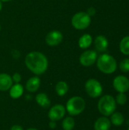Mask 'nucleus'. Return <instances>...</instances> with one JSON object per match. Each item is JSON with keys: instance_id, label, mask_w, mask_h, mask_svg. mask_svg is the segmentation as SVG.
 Wrapping results in <instances>:
<instances>
[{"instance_id": "27", "label": "nucleus", "mask_w": 129, "mask_h": 130, "mask_svg": "<svg viewBox=\"0 0 129 130\" xmlns=\"http://www.w3.org/2000/svg\"><path fill=\"white\" fill-rule=\"evenodd\" d=\"M49 128H51V129H55V128L56 127V122H55V121H51V122L49 123Z\"/></svg>"}, {"instance_id": "14", "label": "nucleus", "mask_w": 129, "mask_h": 130, "mask_svg": "<svg viewBox=\"0 0 129 130\" xmlns=\"http://www.w3.org/2000/svg\"><path fill=\"white\" fill-rule=\"evenodd\" d=\"M40 85V79L35 76L30 78L26 83V89L30 92H35L36 91Z\"/></svg>"}, {"instance_id": "5", "label": "nucleus", "mask_w": 129, "mask_h": 130, "mask_svg": "<svg viewBox=\"0 0 129 130\" xmlns=\"http://www.w3.org/2000/svg\"><path fill=\"white\" fill-rule=\"evenodd\" d=\"M91 23L90 17L87 12L80 11L76 13L71 18L72 26L78 30H84L87 28Z\"/></svg>"}, {"instance_id": "3", "label": "nucleus", "mask_w": 129, "mask_h": 130, "mask_svg": "<svg viewBox=\"0 0 129 130\" xmlns=\"http://www.w3.org/2000/svg\"><path fill=\"white\" fill-rule=\"evenodd\" d=\"M116 109V102L111 95H104L98 102V110L105 117L112 115Z\"/></svg>"}, {"instance_id": "32", "label": "nucleus", "mask_w": 129, "mask_h": 130, "mask_svg": "<svg viewBox=\"0 0 129 130\" xmlns=\"http://www.w3.org/2000/svg\"><path fill=\"white\" fill-rule=\"evenodd\" d=\"M128 130H129V128H128Z\"/></svg>"}, {"instance_id": "26", "label": "nucleus", "mask_w": 129, "mask_h": 130, "mask_svg": "<svg viewBox=\"0 0 129 130\" xmlns=\"http://www.w3.org/2000/svg\"><path fill=\"white\" fill-rule=\"evenodd\" d=\"M11 130H24V129H23V128H22L21 126H19V125H14V126H11Z\"/></svg>"}, {"instance_id": "19", "label": "nucleus", "mask_w": 129, "mask_h": 130, "mask_svg": "<svg viewBox=\"0 0 129 130\" xmlns=\"http://www.w3.org/2000/svg\"><path fill=\"white\" fill-rule=\"evenodd\" d=\"M68 91V85L65 82H59L56 85V91L59 96H64Z\"/></svg>"}, {"instance_id": "10", "label": "nucleus", "mask_w": 129, "mask_h": 130, "mask_svg": "<svg viewBox=\"0 0 129 130\" xmlns=\"http://www.w3.org/2000/svg\"><path fill=\"white\" fill-rule=\"evenodd\" d=\"M63 39L62 34L59 30H52L46 37V42L49 46H54L59 45Z\"/></svg>"}, {"instance_id": "17", "label": "nucleus", "mask_w": 129, "mask_h": 130, "mask_svg": "<svg viewBox=\"0 0 129 130\" xmlns=\"http://www.w3.org/2000/svg\"><path fill=\"white\" fill-rule=\"evenodd\" d=\"M92 41V37L88 34H85L80 37L78 40V45L81 49H87L91 45Z\"/></svg>"}, {"instance_id": "16", "label": "nucleus", "mask_w": 129, "mask_h": 130, "mask_svg": "<svg viewBox=\"0 0 129 130\" xmlns=\"http://www.w3.org/2000/svg\"><path fill=\"white\" fill-rule=\"evenodd\" d=\"M36 101L37 102V104L43 107V108H48L50 106V101L49 99V98L47 97V95L44 93H40L36 95Z\"/></svg>"}, {"instance_id": "22", "label": "nucleus", "mask_w": 129, "mask_h": 130, "mask_svg": "<svg viewBox=\"0 0 129 130\" xmlns=\"http://www.w3.org/2000/svg\"><path fill=\"white\" fill-rule=\"evenodd\" d=\"M119 69L123 72H129V59L126 58L121 61L119 64Z\"/></svg>"}, {"instance_id": "20", "label": "nucleus", "mask_w": 129, "mask_h": 130, "mask_svg": "<svg viewBox=\"0 0 129 130\" xmlns=\"http://www.w3.org/2000/svg\"><path fill=\"white\" fill-rule=\"evenodd\" d=\"M119 49L124 55H129V36L123 37L119 43Z\"/></svg>"}, {"instance_id": "12", "label": "nucleus", "mask_w": 129, "mask_h": 130, "mask_svg": "<svg viewBox=\"0 0 129 130\" xmlns=\"http://www.w3.org/2000/svg\"><path fill=\"white\" fill-rule=\"evenodd\" d=\"M12 78L5 73L0 74V91H5L11 88L12 86Z\"/></svg>"}, {"instance_id": "1", "label": "nucleus", "mask_w": 129, "mask_h": 130, "mask_svg": "<svg viewBox=\"0 0 129 130\" xmlns=\"http://www.w3.org/2000/svg\"><path fill=\"white\" fill-rule=\"evenodd\" d=\"M25 65L35 75H42L48 68V60L42 53L33 51L26 56Z\"/></svg>"}, {"instance_id": "13", "label": "nucleus", "mask_w": 129, "mask_h": 130, "mask_svg": "<svg viewBox=\"0 0 129 130\" xmlns=\"http://www.w3.org/2000/svg\"><path fill=\"white\" fill-rule=\"evenodd\" d=\"M111 126V122L106 117H100L94 123L95 130H109Z\"/></svg>"}, {"instance_id": "7", "label": "nucleus", "mask_w": 129, "mask_h": 130, "mask_svg": "<svg viewBox=\"0 0 129 130\" xmlns=\"http://www.w3.org/2000/svg\"><path fill=\"white\" fill-rule=\"evenodd\" d=\"M113 87L119 93H125L129 89L128 78L124 75L116 76L113 82Z\"/></svg>"}, {"instance_id": "21", "label": "nucleus", "mask_w": 129, "mask_h": 130, "mask_svg": "<svg viewBox=\"0 0 129 130\" xmlns=\"http://www.w3.org/2000/svg\"><path fill=\"white\" fill-rule=\"evenodd\" d=\"M75 120L71 117H66L62 122V127L64 130H72L75 127Z\"/></svg>"}, {"instance_id": "23", "label": "nucleus", "mask_w": 129, "mask_h": 130, "mask_svg": "<svg viewBox=\"0 0 129 130\" xmlns=\"http://www.w3.org/2000/svg\"><path fill=\"white\" fill-rule=\"evenodd\" d=\"M116 102L119 105H124L127 102V96L125 94V93H119V94L116 97Z\"/></svg>"}, {"instance_id": "28", "label": "nucleus", "mask_w": 129, "mask_h": 130, "mask_svg": "<svg viewBox=\"0 0 129 130\" xmlns=\"http://www.w3.org/2000/svg\"><path fill=\"white\" fill-rule=\"evenodd\" d=\"M2 2L0 1V11L2 10Z\"/></svg>"}, {"instance_id": "6", "label": "nucleus", "mask_w": 129, "mask_h": 130, "mask_svg": "<svg viewBox=\"0 0 129 130\" xmlns=\"http://www.w3.org/2000/svg\"><path fill=\"white\" fill-rule=\"evenodd\" d=\"M85 91L90 97L96 98L102 94L103 87L97 80L90 78L85 84Z\"/></svg>"}, {"instance_id": "9", "label": "nucleus", "mask_w": 129, "mask_h": 130, "mask_svg": "<svg viewBox=\"0 0 129 130\" xmlns=\"http://www.w3.org/2000/svg\"><path fill=\"white\" fill-rule=\"evenodd\" d=\"M65 114V108L61 104H56L53 106L49 113V118L51 121H58L60 120Z\"/></svg>"}, {"instance_id": "15", "label": "nucleus", "mask_w": 129, "mask_h": 130, "mask_svg": "<svg viewBox=\"0 0 129 130\" xmlns=\"http://www.w3.org/2000/svg\"><path fill=\"white\" fill-rule=\"evenodd\" d=\"M24 93V88L21 85L16 83L14 85L11 87L10 89V96L14 98V99H17L19 98Z\"/></svg>"}, {"instance_id": "8", "label": "nucleus", "mask_w": 129, "mask_h": 130, "mask_svg": "<svg viewBox=\"0 0 129 130\" xmlns=\"http://www.w3.org/2000/svg\"><path fill=\"white\" fill-rule=\"evenodd\" d=\"M97 59V53L94 50H86L80 56V62L82 66L88 67L95 63Z\"/></svg>"}, {"instance_id": "11", "label": "nucleus", "mask_w": 129, "mask_h": 130, "mask_svg": "<svg viewBox=\"0 0 129 130\" xmlns=\"http://www.w3.org/2000/svg\"><path fill=\"white\" fill-rule=\"evenodd\" d=\"M94 46L96 49L100 52H104L106 50L109 46V41L107 38L103 35H99L95 38Z\"/></svg>"}, {"instance_id": "25", "label": "nucleus", "mask_w": 129, "mask_h": 130, "mask_svg": "<svg viewBox=\"0 0 129 130\" xmlns=\"http://www.w3.org/2000/svg\"><path fill=\"white\" fill-rule=\"evenodd\" d=\"M87 14L90 17L94 16V15L96 14V9H95L94 7H90V8H89L87 9Z\"/></svg>"}, {"instance_id": "4", "label": "nucleus", "mask_w": 129, "mask_h": 130, "mask_svg": "<svg viewBox=\"0 0 129 130\" xmlns=\"http://www.w3.org/2000/svg\"><path fill=\"white\" fill-rule=\"evenodd\" d=\"M86 107L85 101L81 97H73L66 104V110L71 116H77L81 113Z\"/></svg>"}, {"instance_id": "18", "label": "nucleus", "mask_w": 129, "mask_h": 130, "mask_svg": "<svg viewBox=\"0 0 129 130\" xmlns=\"http://www.w3.org/2000/svg\"><path fill=\"white\" fill-rule=\"evenodd\" d=\"M110 122H111V123H113L116 126H120L125 122L124 116L121 113H119V112L113 113L111 115V120H110Z\"/></svg>"}, {"instance_id": "29", "label": "nucleus", "mask_w": 129, "mask_h": 130, "mask_svg": "<svg viewBox=\"0 0 129 130\" xmlns=\"http://www.w3.org/2000/svg\"><path fill=\"white\" fill-rule=\"evenodd\" d=\"M1 2H10V1H11V0H0Z\"/></svg>"}, {"instance_id": "2", "label": "nucleus", "mask_w": 129, "mask_h": 130, "mask_svg": "<svg viewBox=\"0 0 129 130\" xmlns=\"http://www.w3.org/2000/svg\"><path fill=\"white\" fill-rule=\"evenodd\" d=\"M97 66L100 72L105 74H112L117 69V62L113 56L103 54L97 59Z\"/></svg>"}, {"instance_id": "24", "label": "nucleus", "mask_w": 129, "mask_h": 130, "mask_svg": "<svg viewBox=\"0 0 129 130\" xmlns=\"http://www.w3.org/2000/svg\"><path fill=\"white\" fill-rule=\"evenodd\" d=\"M12 80L15 82V83H19L21 80V76L19 73H14L13 77H12Z\"/></svg>"}, {"instance_id": "31", "label": "nucleus", "mask_w": 129, "mask_h": 130, "mask_svg": "<svg viewBox=\"0 0 129 130\" xmlns=\"http://www.w3.org/2000/svg\"><path fill=\"white\" fill-rule=\"evenodd\" d=\"M0 30H1V24H0Z\"/></svg>"}, {"instance_id": "30", "label": "nucleus", "mask_w": 129, "mask_h": 130, "mask_svg": "<svg viewBox=\"0 0 129 130\" xmlns=\"http://www.w3.org/2000/svg\"><path fill=\"white\" fill-rule=\"evenodd\" d=\"M27 130H37L36 129H33V128H30V129H28Z\"/></svg>"}]
</instances>
